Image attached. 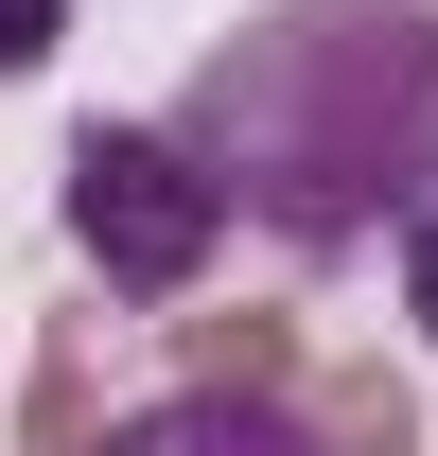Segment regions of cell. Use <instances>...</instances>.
Masks as SVG:
<instances>
[{"mask_svg":"<svg viewBox=\"0 0 438 456\" xmlns=\"http://www.w3.org/2000/svg\"><path fill=\"white\" fill-rule=\"evenodd\" d=\"M175 369H193V387H264V403H298V369H316V351H298V316H175Z\"/></svg>","mask_w":438,"mask_h":456,"instance_id":"5","label":"cell"},{"mask_svg":"<svg viewBox=\"0 0 438 456\" xmlns=\"http://www.w3.org/2000/svg\"><path fill=\"white\" fill-rule=\"evenodd\" d=\"M53 36H70V0H0V70H53Z\"/></svg>","mask_w":438,"mask_h":456,"instance_id":"8","label":"cell"},{"mask_svg":"<svg viewBox=\"0 0 438 456\" xmlns=\"http://www.w3.org/2000/svg\"><path fill=\"white\" fill-rule=\"evenodd\" d=\"M298 421H316L333 456H421V387H403L385 351H351V369H298Z\"/></svg>","mask_w":438,"mask_h":456,"instance_id":"4","label":"cell"},{"mask_svg":"<svg viewBox=\"0 0 438 456\" xmlns=\"http://www.w3.org/2000/svg\"><path fill=\"white\" fill-rule=\"evenodd\" d=\"M88 456H333L298 403H264V387H175V403H141V421H106Z\"/></svg>","mask_w":438,"mask_h":456,"instance_id":"3","label":"cell"},{"mask_svg":"<svg viewBox=\"0 0 438 456\" xmlns=\"http://www.w3.org/2000/svg\"><path fill=\"white\" fill-rule=\"evenodd\" d=\"M53 228H70V264L106 298H193L228 264V193H211V159H193L175 123H70Z\"/></svg>","mask_w":438,"mask_h":456,"instance_id":"2","label":"cell"},{"mask_svg":"<svg viewBox=\"0 0 438 456\" xmlns=\"http://www.w3.org/2000/svg\"><path fill=\"white\" fill-rule=\"evenodd\" d=\"M403 334L438 351V193H421V211H403Z\"/></svg>","mask_w":438,"mask_h":456,"instance_id":"7","label":"cell"},{"mask_svg":"<svg viewBox=\"0 0 438 456\" xmlns=\"http://www.w3.org/2000/svg\"><path fill=\"white\" fill-rule=\"evenodd\" d=\"M36 456H88V316H70L53 369H36Z\"/></svg>","mask_w":438,"mask_h":456,"instance_id":"6","label":"cell"},{"mask_svg":"<svg viewBox=\"0 0 438 456\" xmlns=\"http://www.w3.org/2000/svg\"><path fill=\"white\" fill-rule=\"evenodd\" d=\"M175 141L211 159L228 228H264L280 264H351L438 193V0H264L228 18Z\"/></svg>","mask_w":438,"mask_h":456,"instance_id":"1","label":"cell"}]
</instances>
